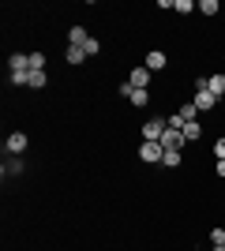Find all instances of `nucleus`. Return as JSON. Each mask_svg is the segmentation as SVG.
<instances>
[{"instance_id": "nucleus-1", "label": "nucleus", "mask_w": 225, "mask_h": 251, "mask_svg": "<svg viewBox=\"0 0 225 251\" xmlns=\"http://www.w3.org/2000/svg\"><path fill=\"white\" fill-rule=\"evenodd\" d=\"M26 147H30V139H26V131H8V139H4V150H8L11 157L26 154Z\"/></svg>"}, {"instance_id": "nucleus-2", "label": "nucleus", "mask_w": 225, "mask_h": 251, "mask_svg": "<svg viewBox=\"0 0 225 251\" xmlns=\"http://www.w3.org/2000/svg\"><path fill=\"white\" fill-rule=\"evenodd\" d=\"M161 157H165V147H161V143H139V161L161 165Z\"/></svg>"}, {"instance_id": "nucleus-3", "label": "nucleus", "mask_w": 225, "mask_h": 251, "mask_svg": "<svg viewBox=\"0 0 225 251\" xmlns=\"http://www.w3.org/2000/svg\"><path fill=\"white\" fill-rule=\"evenodd\" d=\"M165 120H161V116H154V120H147V124H143V143H161V135H165Z\"/></svg>"}, {"instance_id": "nucleus-4", "label": "nucleus", "mask_w": 225, "mask_h": 251, "mask_svg": "<svg viewBox=\"0 0 225 251\" xmlns=\"http://www.w3.org/2000/svg\"><path fill=\"white\" fill-rule=\"evenodd\" d=\"M120 98H128L135 109H143V105H150V90H135V86L120 83Z\"/></svg>"}, {"instance_id": "nucleus-5", "label": "nucleus", "mask_w": 225, "mask_h": 251, "mask_svg": "<svg viewBox=\"0 0 225 251\" xmlns=\"http://www.w3.org/2000/svg\"><path fill=\"white\" fill-rule=\"evenodd\" d=\"M150 75H154V72L143 68V64H139V68H131V72H128V86H135V90H150Z\"/></svg>"}, {"instance_id": "nucleus-6", "label": "nucleus", "mask_w": 225, "mask_h": 251, "mask_svg": "<svg viewBox=\"0 0 225 251\" xmlns=\"http://www.w3.org/2000/svg\"><path fill=\"white\" fill-rule=\"evenodd\" d=\"M206 90H210V94H214L218 101H222V98H225V72H214V75H206Z\"/></svg>"}, {"instance_id": "nucleus-7", "label": "nucleus", "mask_w": 225, "mask_h": 251, "mask_svg": "<svg viewBox=\"0 0 225 251\" xmlns=\"http://www.w3.org/2000/svg\"><path fill=\"white\" fill-rule=\"evenodd\" d=\"M165 64H169V56H165V52H161V49H150V52H147V60H143V68H150V72H161Z\"/></svg>"}, {"instance_id": "nucleus-8", "label": "nucleus", "mask_w": 225, "mask_h": 251, "mask_svg": "<svg viewBox=\"0 0 225 251\" xmlns=\"http://www.w3.org/2000/svg\"><path fill=\"white\" fill-rule=\"evenodd\" d=\"M161 147H165V150H184V131H173V127H165Z\"/></svg>"}, {"instance_id": "nucleus-9", "label": "nucleus", "mask_w": 225, "mask_h": 251, "mask_svg": "<svg viewBox=\"0 0 225 251\" xmlns=\"http://www.w3.org/2000/svg\"><path fill=\"white\" fill-rule=\"evenodd\" d=\"M8 68H11V75H15V72H30V52H11Z\"/></svg>"}, {"instance_id": "nucleus-10", "label": "nucleus", "mask_w": 225, "mask_h": 251, "mask_svg": "<svg viewBox=\"0 0 225 251\" xmlns=\"http://www.w3.org/2000/svg\"><path fill=\"white\" fill-rule=\"evenodd\" d=\"M86 42H90V34H86V26H68V45H79V49H83Z\"/></svg>"}, {"instance_id": "nucleus-11", "label": "nucleus", "mask_w": 225, "mask_h": 251, "mask_svg": "<svg viewBox=\"0 0 225 251\" xmlns=\"http://www.w3.org/2000/svg\"><path fill=\"white\" fill-rule=\"evenodd\" d=\"M199 139H203V124H199V120L184 124V143H199Z\"/></svg>"}, {"instance_id": "nucleus-12", "label": "nucleus", "mask_w": 225, "mask_h": 251, "mask_svg": "<svg viewBox=\"0 0 225 251\" xmlns=\"http://www.w3.org/2000/svg\"><path fill=\"white\" fill-rule=\"evenodd\" d=\"M184 161V150H165V157H161V165L165 169H176Z\"/></svg>"}, {"instance_id": "nucleus-13", "label": "nucleus", "mask_w": 225, "mask_h": 251, "mask_svg": "<svg viewBox=\"0 0 225 251\" xmlns=\"http://www.w3.org/2000/svg\"><path fill=\"white\" fill-rule=\"evenodd\" d=\"M64 56H68V64H83V60H86V49H79V45H68Z\"/></svg>"}, {"instance_id": "nucleus-14", "label": "nucleus", "mask_w": 225, "mask_h": 251, "mask_svg": "<svg viewBox=\"0 0 225 251\" xmlns=\"http://www.w3.org/2000/svg\"><path fill=\"white\" fill-rule=\"evenodd\" d=\"M176 113L184 116V124H192V120H199V109H195V101H188V105H180Z\"/></svg>"}, {"instance_id": "nucleus-15", "label": "nucleus", "mask_w": 225, "mask_h": 251, "mask_svg": "<svg viewBox=\"0 0 225 251\" xmlns=\"http://www.w3.org/2000/svg\"><path fill=\"white\" fill-rule=\"evenodd\" d=\"M195 11H203V15H218L222 4H218V0H199V8H195Z\"/></svg>"}, {"instance_id": "nucleus-16", "label": "nucleus", "mask_w": 225, "mask_h": 251, "mask_svg": "<svg viewBox=\"0 0 225 251\" xmlns=\"http://www.w3.org/2000/svg\"><path fill=\"white\" fill-rule=\"evenodd\" d=\"M195 8H199L195 0H176V4H173V11H180V15H192Z\"/></svg>"}, {"instance_id": "nucleus-17", "label": "nucleus", "mask_w": 225, "mask_h": 251, "mask_svg": "<svg viewBox=\"0 0 225 251\" xmlns=\"http://www.w3.org/2000/svg\"><path fill=\"white\" fill-rule=\"evenodd\" d=\"M30 72H45V52H30Z\"/></svg>"}, {"instance_id": "nucleus-18", "label": "nucleus", "mask_w": 225, "mask_h": 251, "mask_svg": "<svg viewBox=\"0 0 225 251\" xmlns=\"http://www.w3.org/2000/svg\"><path fill=\"white\" fill-rule=\"evenodd\" d=\"M45 83H49V75H45V72H30V86H34V90H42Z\"/></svg>"}, {"instance_id": "nucleus-19", "label": "nucleus", "mask_w": 225, "mask_h": 251, "mask_svg": "<svg viewBox=\"0 0 225 251\" xmlns=\"http://www.w3.org/2000/svg\"><path fill=\"white\" fill-rule=\"evenodd\" d=\"M23 173V161H4V176H19Z\"/></svg>"}, {"instance_id": "nucleus-20", "label": "nucleus", "mask_w": 225, "mask_h": 251, "mask_svg": "<svg viewBox=\"0 0 225 251\" xmlns=\"http://www.w3.org/2000/svg\"><path fill=\"white\" fill-rule=\"evenodd\" d=\"M165 124H169L173 131H184V116H180V113H173V116H165Z\"/></svg>"}, {"instance_id": "nucleus-21", "label": "nucleus", "mask_w": 225, "mask_h": 251, "mask_svg": "<svg viewBox=\"0 0 225 251\" xmlns=\"http://www.w3.org/2000/svg\"><path fill=\"white\" fill-rule=\"evenodd\" d=\"M210 244H214V248H222V244H225V229H222V225L210 229Z\"/></svg>"}, {"instance_id": "nucleus-22", "label": "nucleus", "mask_w": 225, "mask_h": 251, "mask_svg": "<svg viewBox=\"0 0 225 251\" xmlns=\"http://www.w3.org/2000/svg\"><path fill=\"white\" fill-rule=\"evenodd\" d=\"M83 49H86V56H98V52H101V42H98V38H90Z\"/></svg>"}, {"instance_id": "nucleus-23", "label": "nucleus", "mask_w": 225, "mask_h": 251, "mask_svg": "<svg viewBox=\"0 0 225 251\" xmlns=\"http://www.w3.org/2000/svg\"><path fill=\"white\" fill-rule=\"evenodd\" d=\"M218 157H225V135H218V143H214V161Z\"/></svg>"}, {"instance_id": "nucleus-24", "label": "nucleus", "mask_w": 225, "mask_h": 251, "mask_svg": "<svg viewBox=\"0 0 225 251\" xmlns=\"http://www.w3.org/2000/svg\"><path fill=\"white\" fill-rule=\"evenodd\" d=\"M214 173H218V176L225 180V157H218V161H214Z\"/></svg>"}, {"instance_id": "nucleus-25", "label": "nucleus", "mask_w": 225, "mask_h": 251, "mask_svg": "<svg viewBox=\"0 0 225 251\" xmlns=\"http://www.w3.org/2000/svg\"><path fill=\"white\" fill-rule=\"evenodd\" d=\"M222 188H225V180H222Z\"/></svg>"}, {"instance_id": "nucleus-26", "label": "nucleus", "mask_w": 225, "mask_h": 251, "mask_svg": "<svg viewBox=\"0 0 225 251\" xmlns=\"http://www.w3.org/2000/svg\"><path fill=\"white\" fill-rule=\"evenodd\" d=\"M222 60H225V56H222Z\"/></svg>"}]
</instances>
